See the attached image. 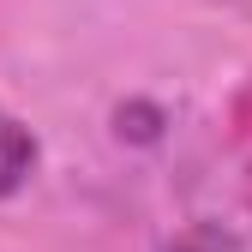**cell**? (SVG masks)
<instances>
[{"label":"cell","mask_w":252,"mask_h":252,"mask_svg":"<svg viewBox=\"0 0 252 252\" xmlns=\"http://www.w3.org/2000/svg\"><path fill=\"white\" fill-rule=\"evenodd\" d=\"M36 168H42V138L30 132L24 114H12L0 102V204L12 192H24V186L36 180Z\"/></svg>","instance_id":"obj_1"},{"label":"cell","mask_w":252,"mask_h":252,"mask_svg":"<svg viewBox=\"0 0 252 252\" xmlns=\"http://www.w3.org/2000/svg\"><path fill=\"white\" fill-rule=\"evenodd\" d=\"M162 252H240V246H234L222 228H204V222H198V228H180Z\"/></svg>","instance_id":"obj_2"}]
</instances>
